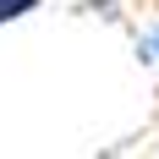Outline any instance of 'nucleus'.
Returning <instances> with one entry per match:
<instances>
[{"mask_svg":"<svg viewBox=\"0 0 159 159\" xmlns=\"http://www.w3.org/2000/svg\"><path fill=\"white\" fill-rule=\"evenodd\" d=\"M44 0H0V22H22L28 11H39Z\"/></svg>","mask_w":159,"mask_h":159,"instance_id":"obj_1","label":"nucleus"},{"mask_svg":"<svg viewBox=\"0 0 159 159\" xmlns=\"http://www.w3.org/2000/svg\"><path fill=\"white\" fill-rule=\"evenodd\" d=\"M137 49H143V61H154V66H159V22H154V28H148V39H143V44H137Z\"/></svg>","mask_w":159,"mask_h":159,"instance_id":"obj_2","label":"nucleus"}]
</instances>
